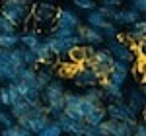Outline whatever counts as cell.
<instances>
[{"instance_id":"obj_1","label":"cell","mask_w":146,"mask_h":136,"mask_svg":"<svg viewBox=\"0 0 146 136\" xmlns=\"http://www.w3.org/2000/svg\"><path fill=\"white\" fill-rule=\"evenodd\" d=\"M0 12L16 27H27L31 22V2L29 0H2Z\"/></svg>"},{"instance_id":"obj_2","label":"cell","mask_w":146,"mask_h":136,"mask_svg":"<svg viewBox=\"0 0 146 136\" xmlns=\"http://www.w3.org/2000/svg\"><path fill=\"white\" fill-rule=\"evenodd\" d=\"M107 43V51L111 53V57L115 58V60H121V62H127V64H135L136 62V55L135 49L129 45L125 39H121V37H115V39H109V41H105Z\"/></svg>"},{"instance_id":"obj_3","label":"cell","mask_w":146,"mask_h":136,"mask_svg":"<svg viewBox=\"0 0 146 136\" xmlns=\"http://www.w3.org/2000/svg\"><path fill=\"white\" fill-rule=\"evenodd\" d=\"M55 12L56 6L53 2H39L31 6V20H33V25L37 29H47L51 27L53 22H55Z\"/></svg>"},{"instance_id":"obj_4","label":"cell","mask_w":146,"mask_h":136,"mask_svg":"<svg viewBox=\"0 0 146 136\" xmlns=\"http://www.w3.org/2000/svg\"><path fill=\"white\" fill-rule=\"evenodd\" d=\"M113 60H115V58L111 57V53H109L107 49H96V47H94L90 58H88L84 64L92 66L98 74H100V78H103V76H107V74H109Z\"/></svg>"},{"instance_id":"obj_5","label":"cell","mask_w":146,"mask_h":136,"mask_svg":"<svg viewBox=\"0 0 146 136\" xmlns=\"http://www.w3.org/2000/svg\"><path fill=\"white\" fill-rule=\"evenodd\" d=\"M105 113L107 119L113 121H129V123H138V113H135L123 99H117V101H109L105 107Z\"/></svg>"},{"instance_id":"obj_6","label":"cell","mask_w":146,"mask_h":136,"mask_svg":"<svg viewBox=\"0 0 146 136\" xmlns=\"http://www.w3.org/2000/svg\"><path fill=\"white\" fill-rule=\"evenodd\" d=\"M43 41L47 43V47H49V51H51L53 57H66L68 51H70L72 47L82 45V43H80V37L76 33L72 35V37H68V39H58L55 35H49Z\"/></svg>"},{"instance_id":"obj_7","label":"cell","mask_w":146,"mask_h":136,"mask_svg":"<svg viewBox=\"0 0 146 136\" xmlns=\"http://www.w3.org/2000/svg\"><path fill=\"white\" fill-rule=\"evenodd\" d=\"M55 25L58 27H68V29H76L78 25H82L80 16L74 10H68V8H56L55 12Z\"/></svg>"},{"instance_id":"obj_8","label":"cell","mask_w":146,"mask_h":136,"mask_svg":"<svg viewBox=\"0 0 146 136\" xmlns=\"http://www.w3.org/2000/svg\"><path fill=\"white\" fill-rule=\"evenodd\" d=\"M64 97V84L60 80H51L45 88L41 90V103L47 105V103H53V101H60Z\"/></svg>"},{"instance_id":"obj_9","label":"cell","mask_w":146,"mask_h":136,"mask_svg":"<svg viewBox=\"0 0 146 136\" xmlns=\"http://www.w3.org/2000/svg\"><path fill=\"white\" fill-rule=\"evenodd\" d=\"M72 78H74V84H76V86L90 88V86H98V82H100V74H98L92 66L84 64V66H80L78 70L74 72Z\"/></svg>"},{"instance_id":"obj_10","label":"cell","mask_w":146,"mask_h":136,"mask_svg":"<svg viewBox=\"0 0 146 136\" xmlns=\"http://www.w3.org/2000/svg\"><path fill=\"white\" fill-rule=\"evenodd\" d=\"M76 35L80 37V43H82V45L100 47L101 43H105L100 29H94L90 25H78V27H76Z\"/></svg>"},{"instance_id":"obj_11","label":"cell","mask_w":146,"mask_h":136,"mask_svg":"<svg viewBox=\"0 0 146 136\" xmlns=\"http://www.w3.org/2000/svg\"><path fill=\"white\" fill-rule=\"evenodd\" d=\"M142 16L138 14V12H135L133 8H117V12L113 14L111 18V23L113 25H131V23H135L136 20H140Z\"/></svg>"},{"instance_id":"obj_12","label":"cell","mask_w":146,"mask_h":136,"mask_svg":"<svg viewBox=\"0 0 146 136\" xmlns=\"http://www.w3.org/2000/svg\"><path fill=\"white\" fill-rule=\"evenodd\" d=\"M100 88L103 90V95H105V99H109V101H117V99H123V88L121 86H115L113 82H109L107 76H103L100 78Z\"/></svg>"},{"instance_id":"obj_13","label":"cell","mask_w":146,"mask_h":136,"mask_svg":"<svg viewBox=\"0 0 146 136\" xmlns=\"http://www.w3.org/2000/svg\"><path fill=\"white\" fill-rule=\"evenodd\" d=\"M127 105L135 111V113H140L144 109V91L138 90V88H133L127 93Z\"/></svg>"},{"instance_id":"obj_14","label":"cell","mask_w":146,"mask_h":136,"mask_svg":"<svg viewBox=\"0 0 146 136\" xmlns=\"http://www.w3.org/2000/svg\"><path fill=\"white\" fill-rule=\"evenodd\" d=\"M107 119V113H105V107L103 105H94L88 113L84 115V123L86 125H100L101 121H105Z\"/></svg>"},{"instance_id":"obj_15","label":"cell","mask_w":146,"mask_h":136,"mask_svg":"<svg viewBox=\"0 0 146 136\" xmlns=\"http://www.w3.org/2000/svg\"><path fill=\"white\" fill-rule=\"evenodd\" d=\"M53 78H55V66H51V64H43V68L37 70V74H35V84H37L39 90H43Z\"/></svg>"},{"instance_id":"obj_16","label":"cell","mask_w":146,"mask_h":136,"mask_svg":"<svg viewBox=\"0 0 146 136\" xmlns=\"http://www.w3.org/2000/svg\"><path fill=\"white\" fill-rule=\"evenodd\" d=\"M49 121H51V117H49L47 113L35 115V117H29V119H27V123H25V128H27V130H29V132L35 136L37 132H39V130H41V128H43V126L47 125V123H49Z\"/></svg>"},{"instance_id":"obj_17","label":"cell","mask_w":146,"mask_h":136,"mask_svg":"<svg viewBox=\"0 0 146 136\" xmlns=\"http://www.w3.org/2000/svg\"><path fill=\"white\" fill-rule=\"evenodd\" d=\"M39 41H41V37L37 33V29H25L20 35V47H23V49H35L39 45Z\"/></svg>"},{"instance_id":"obj_18","label":"cell","mask_w":146,"mask_h":136,"mask_svg":"<svg viewBox=\"0 0 146 136\" xmlns=\"http://www.w3.org/2000/svg\"><path fill=\"white\" fill-rule=\"evenodd\" d=\"M109 20H105L103 16H101L98 10H90L88 14H86V25H90V27H94V29H103V27H107L109 25Z\"/></svg>"},{"instance_id":"obj_19","label":"cell","mask_w":146,"mask_h":136,"mask_svg":"<svg viewBox=\"0 0 146 136\" xmlns=\"http://www.w3.org/2000/svg\"><path fill=\"white\" fill-rule=\"evenodd\" d=\"M35 57H37V62L39 64H51V60H53V55H51V51H49V47H47V43L41 39L39 41V45L33 49Z\"/></svg>"},{"instance_id":"obj_20","label":"cell","mask_w":146,"mask_h":136,"mask_svg":"<svg viewBox=\"0 0 146 136\" xmlns=\"http://www.w3.org/2000/svg\"><path fill=\"white\" fill-rule=\"evenodd\" d=\"M82 97H84L86 101H90V103H96V105H100V103L105 99L103 90L98 88V86H90V88H86V91L82 93Z\"/></svg>"},{"instance_id":"obj_21","label":"cell","mask_w":146,"mask_h":136,"mask_svg":"<svg viewBox=\"0 0 146 136\" xmlns=\"http://www.w3.org/2000/svg\"><path fill=\"white\" fill-rule=\"evenodd\" d=\"M35 74H37V70L33 66H20L16 70V78L14 80H20V82H25V84H33Z\"/></svg>"},{"instance_id":"obj_22","label":"cell","mask_w":146,"mask_h":136,"mask_svg":"<svg viewBox=\"0 0 146 136\" xmlns=\"http://www.w3.org/2000/svg\"><path fill=\"white\" fill-rule=\"evenodd\" d=\"M20 45V35L18 31H12V33H0V47L2 49H16Z\"/></svg>"},{"instance_id":"obj_23","label":"cell","mask_w":146,"mask_h":136,"mask_svg":"<svg viewBox=\"0 0 146 136\" xmlns=\"http://www.w3.org/2000/svg\"><path fill=\"white\" fill-rule=\"evenodd\" d=\"M0 136H33L25 126H20V125H14L12 126H6V128H0Z\"/></svg>"},{"instance_id":"obj_24","label":"cell","mask_w":146,"mask_h":136,"mask_svg":"<svg viewBox=\"0 0 146 136\" xmlns=\"http://www.w3.org/2000/svg\"><path fill=\"white\" fill-rule=\"evenodd\" d=\"M35 136H62V130H60V126H58V123L55 119H51Z\"/></svg>"},{"instance_id":"obj_25","label":"cell","mask_w":146,"mask_h":136,"mask_svg":"<svg viewBox=\"0 0 146 136\" xmlns=\"http://www.w3.org/2000/svg\"><path fill=\"white\" fill-rule=\"evenodd\" d=\"M82 103H84L82 93H74V91L64 90V107H82Z\"/></svg>"},{"instance_id":"obj_26","label":"cell","mask_w":146,"mask_h":136,"mask_svg":"<svg viewBox=\"0 0 146 136\" xmlns=\"http://www.w3.org/2000/svg\"><path fill=\"white\" fill-rule=\"evenodd\" d=\"M135 125L136 123L117 121V132H115V136H133L135 134Z\"/></svg>"},{"instance_id":"obj_27","label":"cell","mask_w":146,"mask_h":136,"mask_svg":"<svg viewBox=\"0 0 146 136\" xmlns=\"http://www.w3.org/2000/svg\"><path fill=\"white\" fill-rule=\"evenodd\" d=\"M107 78H109V82H113L115 86H121V88H123L125 84H127V80H129V74H123V72H119V70H109Z\"/></svg>"},{"instance_id":"obj_28","label":"cell","mask_w":146,"mask_h":136,"mask_svg":"<svg viewBox=\"0 0 146 136\" xmlns=\"http://www.w3.org/2000/svg\"><path fill=\"white\" fill-rule=\"evenodd\" d=\"M10 62L14 64L16 68H20L23 66V49L20 47H16V49H10Z\"/></svg>"},{"instance_id":"obj_29","label":"cell","mask_w":146,"mask_h":136,"mask_svg":"<svg viewBox=\"0 0 146 136\" xmlns=\"http://www.w3.org/2000/svg\"><path fill=\"white\" fill-rule=\"evenodd\" d=\"M62 113L66 115L68 119H72V121H84V111H82V107H64Z\"/></svg>"},{"instance_id":"obj_30","label":"cell","mask_w":146,"mask_h":136,"mask_svg":"<svg viewBox=\"0 0 146 136\" xmlns=\"http://www.w3.org/2000/svg\"><path fill=\"white\" fill-rule=\"evenodd\" d=\"M76 33V29H68V27H58L55 25L53 29H51V35H55L58 39H68V37H72V35Z\"/></svg>"},{"instance_id":"obj_31","label":"cell","mask_w":146,"mask_h":136,"mask_svg":"<svg viewBox=\"0 0 146 136\" xmlns=\"http://www.w3.org/2000/svg\"><path fill=\"white\" fill-rule=\"evenodd\" d=\"M12 31H18V27L0 12V33H12Z\"/></svg>"},{"instance_id":"obj_32","label":"cell","mask_w":146,"mask_h":136,"mask_svg":"<svg viewBox=\"0 0 146 136\" xmlns=\"http://www.w3.org/2000/svg\"><path fill=\"white\" fill-rule=\"evenodd\" d=\"M35 64H39V62H37V57H35L33 49H23V66H33L35 68Z\"/></svg>"},{"instance_id":"obj_33","label":"cell","mask_w":146,"mask_h":136,"mask_svg":"<svg viewBox=\"0 0 146 136\" xmlns=\"http://www.w3.org/2000/svg\"><path fill=\"white\" fill-rule=\"evenodd\" d=\"M96 10L100 12L105 20H109V22H111V18H113V14L117 12V8H115V6H107V4H98V6H96Z\"/></svg>"},{"instance_id":"obj_34","label":"cell","mask_w":146,"mask_h":136,"mask_svg":"<svg viewBox=\"0 0 146 136\" xmlns=\"http://www.w3.org/2000/svg\"><path fill=\"white\" fill-rule=\"evenodd\" d=\"M101 35H103V41H109V39H115V37H119V31H117V25H113V23H109L107 27H103V29H101Z\"/></svg>"},{"instance_id":"obj_35","label":"cell","mask_w":146,"mask_h":136,"mask_svg":"<svg viewBox=\"0 0 146 136\" xmlns=\"http://www.w3.org/2000/svg\"><path fill=\"white\" fill-rule=\"evenodd\" d=\"M72 2H74V6H76V8L86 10V12L96 10V6H98V2H96V0H72Z\"/></svg>"},{"instance_id":"obj_36","label":"cell","mask_w":146,"mask_h":136,"mask_svg":"<svg viewBox=\"0 0 146 136\" xmlns=\"http://www.w3.org/2000/svg\"><path fill=\"white\" fill-rule=\"evenodd\" d=\"M16 123V119L12 117L10 111H0V128H6V126H12Z\"/></svg>"},{"instance_id":"obj_37","label":"cell","mask_w":146,"mask_h":136,"mask_svg":"<svg viewBox=\"0 0 146 136\" xmlns=\"http://www.w3.org/2000/svg\"><path fill=\"white\" fill-rule=\"evenodd\" d=\"M84 136H107V134L103 132V128L100 125H86Z\"/></svg>"},{"instance_id":"obj_38","label":"cell","mask_w":146,"mask_h":136,"mask_svg":"<svg viewBox=\"0 0 146 136\" xmlns=\"http://www.w3.org/2000/svg\"><path fill=\"white\" fill-rule=\"evenodd\" d=\"M10 103H12V99H10L8 88H6V86H0V105H2V107H10Z\"/></svg>"},{"instance_id":"obj_39","label":"cell","mask_w":146,"mask_h":136,"mask_svg":"<svg viewBox=\"0 0 146 136\" xmlns=\"http://www.w3.org/2000/svg\"><path fill=\"white\" fill-rule=\"evenodd\" d=\"M131 8L135 12H138L140 16L146 14V0H131Z\"/></svg>"},{"instance_id":"obj_40","label":"cell","mask_w":146,"mask_h":136,"mask_svg":"<svg viewBox=\"0 0 146 136\" xmlns=\"http://www.w3.org/2000/svg\"><path fill=\"white\" fill-rule=\"evenodd\" d=\"M129 27H131V29H135V31H142V33H146V22L142 20V18H140V20H136L135 23H131Z\"/></svg>"},{"instance_id":"obj_41","label":"cell","mask_w":146,"mask_h":136,"mask_svg":"<svg viewBox=\"0 0 146 136\" xmlns=\"http://www.w3.org/2000/svg\"><path fill=\"white\" fill-rule=\"evenodd\" d=\"M133 136H146L144 123H136V125H135V134H133Z\"/></svg>"},{"instance_id":"obj_42","label":"cell","mask_w":146,"mask_h":136,"mask_svg":"<svg viewBox=\"0 0 146 136\" xmlns=\"http://www.w3.org/2000/svg\"><path fill=\"white\" fill-rule=\"evenodd\" d=\"M98 2H100V4H107V6H115V8H119L125 0H98Z\"/></svg>"},{"instance_id":"obj_43","label":"cell","mask_w":146,"mask_h":136,"mask_svg":"<svg viewBox=\"0 0 146 136\" xmlns=\"http://www.w3.org/2000/svg\"><path fill=\"white\" fill-rule=\"evenodd\" d=\"M0 111H2V105H0Z\"/></svg>"}]
</instances>
